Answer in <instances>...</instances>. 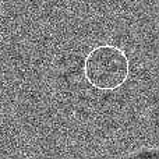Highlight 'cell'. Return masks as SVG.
Listing matches in <instances>:
<instances>
[{
	"label": "cell",
	"instance_id": "cell-1",
	"mask_svg": "<svg viewBox=\"0 0 159 159\" xmlns=\"http://www.w3.org/2000/svg\"><path fill=\"white\" fill-rule=\"evenodd\" d=\"M130 75V59L126 50L112 43L92 48L84 59V77L99 91H116Z\"/></svg>",
	"mask_w": 159,
	"mask_h": 159
}]
</instances>
